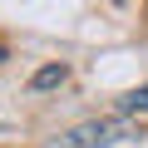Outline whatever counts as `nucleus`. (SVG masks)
<instances>
[{
  "label": "nucleus",
  "instance_id": "obj_1",
  "mask_svg": "<svg viewBox=\"0 0 148 148\" xmlns=\"http://www.w3.org/2000/svg\"><path fill=\"white\" fill-rule=\"evenodd\" d=\"M128 133H133L128 119H89V123L64 128L49 148H109V143H119V138H128Z\"/></svg>",
  "mask_w": 148,
  "mask_h": 148
},
{
  "label": "nucleus",
  "instance_id": "obj_2",
  "mask_svg": "<svg viewBox=\"0 0 148 148\" xmlns=\"http://www.w3.org/2000/svg\"><path fill=\"white\" fill-rule=\"evenodd\" d=\"M64 79H69V69H64V64H45L35 79H30V89H54V84H64Z\"/></svg>",
  "mask_w": 148,
  "mask_h": 148
},
{
  "label": "nucleus",
  "instance_id": "obj_3",
  "mask_svg": "<svg viewBox=\"0 0 148 148\" xmlns=\"http://www.w3.org/2000/svg\"><path fill=\"white\" fill-rule=\"evenodd\" d=\"M119 114H148V84H143V89H128V94L119 99Z\"/></svg>",
  "mask_w": 148,
  "mask_h": 148
},
{
  "label": "nucleus",
  "instance_id": "obj_4",
  "mask_svg": "<svg viewBox=\"0 0 148 148\" xmlns=\"http://www.w3.org/2000/svg\"><path fill=\"white\" fill-rule=\"evenodd\" d=\"M0 59H5V45H0Z\"/></svg>",
  "mask_w": 148,
  "mask_h": 148
}]
</instances>
